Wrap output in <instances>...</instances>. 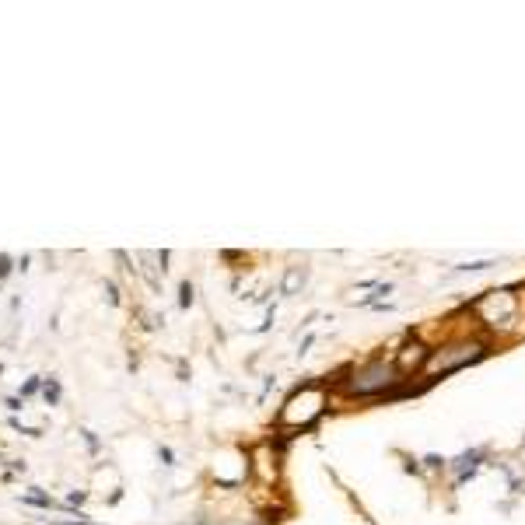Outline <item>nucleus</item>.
Wrapping results in <instances>:
<instances>
[{
    "instance_id": "1",
    "label": "nucleus",
    "mask_w": 525,
    "mask_h": 525,
    "mask_svg": "<svg viewBox=\"0 0 525 525\" xmlns=\"http://www.w3.org/2000/svg\"><path fill=\"white\" fill-rule=\"evenodd\" d=\"M329 385L336 399H396L403 389V375L396 372V361L389 350L340 368L336 379H329Z\"/></svg>"
},
{
    "instance_id": "23",
    "label": "nucleus",
    "mask_w": 525,
    "mask_h": 525,
    "mask_svg": "<svg viewBox=\"0 0 525 525\" xmlns=\"http://www.w3.org/2000/svg\"><path fill=\"white\" fill-rule=\"evenodd\" d=\"M49 525H53V522H49Z\"/></svg>"
},
{
    "instance_id": "19",
    "label": "nucleus",
    "mask_w": 525,
    "mask_h": 525,
    "mask_svg": "<svg viewBox=\"0 0 525 525\" xmlns=\"http://www.w3.org/2000/svg\"><path fill=\"white\" fill-rule=\"evenodd\" d=\"M158 459H162V466H175V452L168 445H158Z\"/></svg>"
},
{
    "instance_id": "13",
    "label": "nucleus",
    "mask_w": 525,
    "mask_h": 525,
    "mask_svg": "<svg viewBox=\"0 0 525 525\" xmlns=\"http://www.w3.org/2000/svg\"><path fill=\"white\" fill-rule=\"evenodd\" d=\"M84 501H88V490H71L67 498H64V504H67V511H71V515H77V508H81Z\"/></svg>"
},
{
    "instance_id": "2",
    "label": "nucleus",
    "mask_w": 525,
    "mask_h": 525,
    "mask_svg": "<svg viewBox=\"0 0 525 525\" xmlns=\"http://www.w3.org/2000/svg\"><path fill=\"white\" fill-rule=\"evenodd\" d=\"M490 350H494V340H487L476 326H470V329H455L452 336L438 340V344L431 347V357H427V364H424V372H420L417 382H420L424 389H431L435 382H441V379L462 372V368L480 364Z\"/></svg>"
},
{
    "instance_id": "11",
    "label": "nucleus",
    "mask_w": 525,
    "mask_h": 525,
    "mask_svg": "<svg viewBox=\"0 0 525 525\" xmlns=\"http://www.w3.org/2000/svg\"><path fill=\"white\" fill-rule=\"evenodd\" d=\"M196 301V284L190 281V277H186V281H182L179 284V308H182V312H186V308Z\"/></svg>"
},
{
    "instance_id": "18",
    "label": "nucleus",
    "mask_w": 525,
    "mask_h": 525,
    "mask_svg": "<svg viewBox=\"0 0 525 525\" xmlns=\"http://www.w3.org/2000/svg\"><path fill=\"white\" fill-rule=\"evenodd\" d=\"M4 407L11 410V417H18V413L25 410V399H21V396H8V399H4Z\"/></svg>"
},
{
    "instance_id": "15",
    "label": "nucleus",
    "mask_w": 525,
    "mask_h": 525,
    "mask_svg": "<svg viewBox=\"0 0 525 525\" xmlns=\"http://www.w3.org/2000/svg\"><path fill=\"white\" fill-rule=\"evenodd\" d=\"M490 266H498L494 259H480V263H462V266H455V273H483V270H490Z\"/></svg>"
},
{
    "instance_id": "16",
    "label": "nucleus",
    "mask_w": 525,
    "mask_h": 525,
    "mask_svg": "<svg viewBox=\"0 0 525 525\" xmlns=\"http://www.w3.org/2000/svg\"><path fill=\"white\" fill-rule=\"evenodd\" d=\"M81 438H84V445H88V452H91V455H99V452H102V441H99L95 431H88V427H84V431H81Z\"/></svg>"
},
{
    "instance_id": "9",
    "label": "nucleus",
    "mask_w": 525,
    "mask_h": 525,
    "mask_svg": "<svg viewBox=\"0 0 525 525\" xmlns=\"http://www.w3.org/2000/svg\"><path fill=\"white\" fill-rule=\"evenodd\" d=\"M60 399H64V385H60L56 375H46V385H42V403L46 407H60Z\"/></svg>"
},
{
    "instance_id": "14",
    "label": "nucleus",
    "mask_w": 525,
    "mask_h": 525,
    "mask_svg": "<svg viewBox=\"0 0 525 525\" xmlns=\"http://www.w3.org/2000/svg\"><path fill=\"white\" fill-rule=\"evenodd\" d=\"M14 270H18V259H14V256H8V253H0V284H4Z\"/></svg>"
},
{
    "instance_id": "3",
    "label": "nucleus",
    "mask_w": 525,
    "mask_h": 525,
    "mask_svg": "<svg viewBox=\"0 0 525 525\" xmlns=\"http://www.w3.org/2000/svg\"><path fill=\"white\" fill-rule=\"evenodd\" d=\"M522 301H525V294H518V287H494V291H483L476 301H470L466 312L476 322V329L487 340L498 344V340L525 333V326H522Z\"/></svg>"
},
{
    "instance_id": "17",
    "label": "nucleus",
    "mask_w": 525,
    "mask_h": 525,
    "mask_svg": "<svg viewBox=\"0 0 525 525\" xmlns=\"http://www.w3.org/2000/svg\"><path fill=\"white\" fill-rule=\"evenodd\" d=\"M53 525H102V522H91L88 515H71V518H60V522H53Z\"/></svg>"
},
{
    "instance_id": "21",
    "label": "nucleus",
    "mask_w": 525,
    "mask_h": 525,
    "mask_svg": "<svg viewBox=\"0 0 525 525\" xmlns=\"http://www.w3.org/2000/svg\"><path fill=\"white\" fill-rule=\"evenodd\" d=\"M8 470L18 476V473H25V470H28V462H25V459H8Z\"/></svg>"
},
{
    "instance_id": "8",
    "label": "nucleus",
    "mask_w": 525,
    "mask_h": 525,
    "mask_svg": "<svg viewBox=\"0 0 525 525\" xmlns=\"http://www.w3.org/2000/svg\"><path fill=\"white\" fill-rule=\"evenodd\" d=\"M18 501H21V504H32V508H42V511H53V508L67 511V504H64V501H53L42 487H28V494H21Z\"/></svg>"
},
{
    "instance_id": "6",
    "label": "nucleus",
    "mask_w": 525,
    "mask_h": 525,
    "mask_svg": "<svg viewBox=\"0 0 525 525\" xmlns=\"http://www.w3.org/2000/svg\"><path fill=\"white\" fill-rule=\"evenodd\" d=\"M487 455V448H473V452H462L459 459H452L448 462V473H452V480H455V487H462V483H466L476 470H480V459Z\"/></svg>"
},
{
    "instance_id": "10",
    "label": "nucleus",
    "mask_w": 525,
    "mask_h": 525,
    "mask_svg": "<svg viewBox=\"0 0 525 525\" xmlns=\"http://www.w3.org/2000/svg\"><path fill=\"white\" fill-rule=\"evenodd\" d=\"M42 385H46V375H32V379H25V382H21L18 396H21V399H25V403H28V399H36V396H42Z\"/></svg>"
},
{
    "instance_id": "7",
    "label": "nucleus",
    "mask_w": 525,
    "mask_h": 525,
    "mask_svg": "<svg viewBox=\"0 0 525 525\" xmlns=\"http://www.w3.org/2000/svg\"><path fill=\"white\" fill-rule=\"evenodd\" d=\"M305 284H308V266H287L284 270V281H281V294L284 298H294V294H301Z\"/></svg>"
},
{
    "instance_id": "22",
    "label": "nucleus",
    "mask_w": 525,
    "mask_h": 525,
    "mask_svg": "<svg viewBox=\"0 0 525 525\" xmlns=\"http://www.w3.org/2000/svg\"><path fill=\"white\" fill-rule=\"evenodd\" d=\"M28 263H32V256H28V253H25V256H18V270H21V273L28 270Z\"/></svg>"
},
{
    "instance_id": "5",
    "label": "nucleus",
    "mask_w": 525,
    "mask_h": 525,
    "mask_svg": "<svg viewBox=\"0 0 525 525\" xmlns=\"http://www.w3.org/2000/svg\"><path fill=\"white\" fill-rule=\"evenodd\" d=\"M427 357H431V344H427V340H420L417 333L403 336V344H399V347L392 350L396 372L403 375V382H413V379H420V372H424Z\"/></svg>"
},
{
    "instance_id": "12",
    "label": "nucleus",
    "mask_w": 525,
    "mask_h": 525,
    "mask_svg": "<svg viewBox=\"0 0 525 525\" xmlns=\"http://www.w3.org/2000/svg\"><path fill=\"white\" fill-rule=\"evenodd\" d=\"M8 427H11V431H18V435H25V438H42V435H46L42 427H25L18 417H8Z\"/></svg>"
},
{
    "instance_id": "20",
    "label": "nucleus",
    "mask_w": 525,
    "mask_h": 525,
    "mask_svg": "<svg viewBox=\"0 0 525 525\" xmlns=\"http://www.w3.org/2000/svg\"><path fill=\"white\" fill-rule=\"evenodd\" d=\"M105 294H109V305H119L123 298H119V287H116V281H105Z\"/></svg>"
},
{
    "instance_id": "4",
    "label": "nucleus",
    "mask_w": 525,
    "mask_h": 525,
    "mask_svg": "<svg viewBox=\"0 0 525 525\" xmlns=\"http://www.w3.org/2000/svg\"><path fill=\"white\" fill-rule=\"evenodd\" d=\"M329 399H333L329 379H308V382H301L284 399V407L277 410V417H273V427L281 431L284 438H291L287 431H308V427H316V420L329 410Z\"/></svg>"
}]
</instances>
